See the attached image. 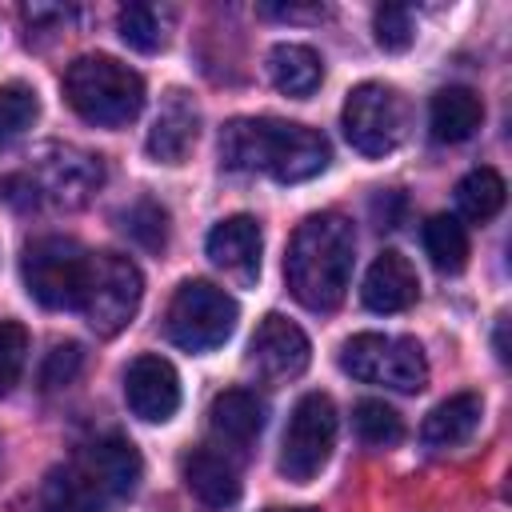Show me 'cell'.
Instances as JSON below:
<instances>
[{
    "mask_svg": "<svg viewBox=\"0 0 512 512\" xmlns=\"http://www.w3.org/2000/svg\"><path fill=\"white\" fill-rule=\"evenodd\" d=\"M220 160L236 172H264L280 184L312 180L328 168V140L296 120L276 116H240L220 132Z\"/></svg>",
    "mask_w": 512,
    "mask_h": 512,
    "instance_id": "obj_1",
    "label": "cell"
},
{
    "mask_svg": "<svg viewBox=\"0 0 512 512\" xmlns=\"http://www.w3.org/2000/svg\"><path fill=\"white\" fill-rule=\"evenodd\" d=\"M356 264V232L340 212H312L288 240L284 280L292 296L312 312H332L352 280Z\"/></svg>",
    "mask_w": 512,
    "mask_h": 512,
    "instance_id": "obj_2",
    "label": "cell"
},
{
    "mask_svg": "<svg viewBox=\"0 0 512 512\" xmlns=\"http://www.w3.org/2000/svg\"><path fill=\"white\" fill-rule=\"evenodd\" d=\"M64 96L72 112L96 128H120L144 108V80L112 56H80L64 72Z\"/></svg>",
    "mask_w": 512,
    "mask_h": 512,
    "instance_id": "obj_3",
    "label": "cell"
},
{
    "mask_svg": "<svg viewBox=\"0 0 512 512\" xmlns=\"http://www.w3.org/2000/svg\"><path fill=\"white\" fill-rule=\"evenodd\" d=\"M24 288L44 308H80L92 276V252L68 236H36L20 256Z\"/></svg>",
    "mask_w": 512,
    "mask_h": 512,
    "instance_id": "obj_4",
    "label": "cell"
},
{
    "mask_svg": "<svg viewBox=\"0 0 512 512\" xmlns=\"http://www.w3.org/2000/svg\"><path fill=\"white\" fill-rule=\"evenodd\" d=\"M104 180V168H100V156L92 152H80V148H44L40 160L4 180V192H24L20 208H36V204H60V208H76L84 204Z\"/></svg>",
    "mask_w": 512,
    "mask_h": 512,
    "instance_id": "obj_5",
    "label": "cell"
},
{
    "mask_svg": "<svg viewBox=\"0 0 512 512\" xmlns=\"http://www.w3.org/2000/svg\"><path fill=\"white\" fill-rule=\"evenodd\" d=\"M236 320H240V308L224 288H216L208 280H184L176 288V296L168 300L164 328L176 348L212 352L236 332Z\"/></svg>",
    "mask_w": 512,
    "mask_h": 512,
    "instance_id": "obj_6",
    "label": "cell"
},
{
    "mask_svg": "<svg viewBox=\"0 0 512 512\" xmlns=\"http://www.w3.org/2000/svg\"><path fill=\"white\" fill-rule=\"evenodd\" d=\"M340 368L352 380L384 384L396 392H420L428 384V360L424 348L412 336H380V332H356L340 348Z\"/></svg>",
    "mask_w": 512,
    "mask_h": 512,
    "instance_id": "obj_7",
    "label": "cell"
},
{
    "mask_svg": "<svg viewBox=\"0 0 512 512\" xmlns=\"http://www.w3.org/2000/svg\"><path fill=\"white\" fill-rule=\"evenodd\" d=\"M408 128V104L392 84L364 80L344 100V136L360 156H388Z\"/></svg>",
    "mask_w": 512,
    "mask_h": 512,
    "instance_id": "obj_8",
    "label": "cell"
},
{
    "mask_svg": "<svg viewBox=\"0 0 512 512\" xmlns=\"http://www.w3.org/2000/svg\"><path fill=\"white\" fill-rule=\"evenodd\" d=\"M332 444H336V404L324 392L300 396L280 440V472L292 484H308L328 464Z\"/></svg>",
    "mask_w": 512,
    "mask_h": 512,
    "instance_id": "obj_9",
    "label": "cell"
},
{
    "mask_svg": "<svg viewBox=\"0 0 512 512\" xmlns=\"http://www.w3.org/2000/svg\"><path fill=\"white\" fill-rule=\"evenodd\" d=\"M140 296H144V276L128 256H120V252H96L92 256V276H88V292L80 304L92 332L116 336L136 316Z\"/></svg>",
    "mask_w": 512,
    "mask_h": 512,
    "instance_id": "obj_10",
    "label": "cell"
},
{
    "mask_svg": "<svg viewBox=\"0 0 512 512\" xmlns=\"http://www.w3.org/2000/svg\"><path fill=\"white\" fill-rule=\"evenodd\" d=\"M308 360H312L308 336L288 316L268 312L248 340V364L268 380H292L308 368Z\"/></svg>",
    "mask_w": 512,
    "mask_h": 512,
    "instance_id": "obj_11",
    "label": "cell"
},
{
    "mask_svg": "<svg viewBox=\"0 0 512 512\" xmlns=\"http://www.w3.org/2000/svg\"><path fill=\"white\" fill-rule=\"evenodd\" d=\"M124 400L132 408V416L148 420V424H164L176 416L180 408V376L164 356H136L124 372Z\"/></svg>",
    "mask_w": 512,
    "mask_h": 512,
    "instance_id": "obj_12",
    "label": "cell"
},
{
    "mask_svg": "<svg viewBox=\"0 0 512 512\" xmlns=\"http://www.w3.org/2000/svg\"><path fill=\"white\" fill-rule=\"evenodd\" d=\"M76 464L112 496V500H124L140 488V476H144V460L136 452V444L128 436H100L92 444L80 448Z\"/></svg>",
    "mask_w": 512,
    "mask_h": 512,
    "instance_id": "obj_13",
    "label": "cell"
},
{
    "mask_svg": "<svg viewBox=\"0 0 512 512\" xmlns=\"http://www.w3.org/2000/svg\"><path fill=\"white\" fill-rule=\"evenodd\" d=\"M208 428H212V440H216L220 452L244 456L252 448V440L260 436V428H264V404L248 388H228L212 400Z\"/></svg>",
    "mask_w": 512,
    "mask_h": 512,
    "instance_id": "obj_14",
    "label": "cell"
},
{
    "mask_svg": "<svg viewBox=\"0 0 512 512\" xmlns=\"http://www.w3.org/2000/svg\"><path fill=\"white\" fill-rule=\"evenodd\" d=\"M416 296H420V276H416V268L408 264V256H400L396 248L380 252V256L372 260L368 276H364V288H360L364 308L392 316V312L412 308Z\"/></svg>",
    "mask_w": 512,
    "mask_h": 512,
    "instance_id": "obj_15",
    "label": "cell"
},
{
    "mask_svg": "<svg viewBox=\"0 0 512 512\" xmlns=\"http://www.w3.org/2000/svg\"><path fill=\"white\" fill-rule=\"evenodd\" d=\"M188 492L204 504V508H232L240 500V468L228 452L220 448H196L184 456L180 464Z\"/></svg>",
    "mask_w": 512,
    "mask_h": 512,
    "instance_id": "obj_16",
    "label": "cell"
},
{
    "mask_svg": "<svg viewBox=\"0 0 512 512\" xmlns=\"http://www.w3.org/2000/svg\"><path fill=\"white\" fill-rule=\"evenodd\" d=\"M196 132H200V112H196L192 96L172 88L156 112L152 132H148V156L160 164H180L188 156V148L196 144Z\"/></svg>",
    "mask_w": 512,
    "mask_h": 512,
    "instance_id": "obj_17",
    "label": "cell"
},
{
    "mask_svg": "<svg viewBox=\"0 0 512 512\" xmlns=\"http://www.w3.org/2000/svg\"><path fill=\"white\" fill-rule=\"evenodd\" d=\"M208 256L216 268L232 272L236 280H256L260 272V248H264V236H260V224L252 216H228L220 220L212 232H208Z\"/></svg>",
    "mask_w": 512,
    "mask_h": 512,
    "instance_id": "obj_18",
    "label": "cell"
},
{
    "mask_svg": "<svg viewBox=\"0 0 512 512\" xmlns=\"http://www.w3.org/2000/svg\"><path fill=\"white\" fill-rule=\"evenodd\" d=\"M112 496L72 460L44 476L40 484V512H112Z\"/></svg>",
    "mask_w": 512,
    "mask_h": 512,
    "instance_id": "obj_19",
    "label": "cell"
},
{
    "mask_svg": "<svg viewBox=\"0 0 512 512\" xmlns=\"http://www.w3.org/2000/svg\"><path fill=\"white\" fill-rule=\"evenodd\" d=\"M484 120V104L472 88H440L428 104V128L432 140L440 144H460L468 140Z\"/></svg>",
    "mask_w": 512,
    "mask_h": 512,
    "instance_id": "obj_20",
    "label": "cell"
},
{
    "mask_svg": "<svg viewBox=\"0 0 512 512\" xmlns=\"http://www.w3.org/2000/svg\"><path fill=\"white\" fill-rule=\"evenodd\" d=\"M480 416H484V400H480L476 392H456V396L440 400V404L424 416L420 436H424V444H432V448H456V444H464V440L476 432Z\"/></svg>",
    "mask_w": 512,
    "mask_h": 512,
    "instance_id": "obj_21",
    "label": "cell"
},
{
    "mask_svg": "<svg viewBox=\"0 0 512 512\" xmlns=\"http://www.w3.org/2000/svg\"><path fill=\"white\" fill-rule=\"evenodd\" d=\"M268 76H272V84H276L280 92L304 100V96H312V92L320 88V80H324V60H320L308 44H276V48L268 52Z\"/></svg>",
    "mask_w": 512,
    "mask_h": 512,
    "instance_id": "obj_22",
    "label": "cell"
},
{
    "mask_svg": "<svg viewBox=\"0 0 512 512\" xmlns=\"http://www.w3.org/2000/svg\"><path fill=\"white\" fill-rule=\"evenodd\" d=\"M120 40L136 52H160L168 44V28H172V12L156 8V4H128L116 16Z\"/></svg>",
    "mask_w": 512,
    "mask_h": 512,
    "instance_id": "obj_23",
    "label": "cell"
},
{
    "mask_svg": "<svg viewBox=\"0 0 512 512\" xmlns=\"http://www.w3.org/2000/svg\"><path fill=\"white\" fill-rule=\"evenodd\" d=\"M424 252L440 272H460L468 264V232L456 216L440 212L424 224Z\"/></svg>",
    "mask_w": 512,
    "mask_h": 512,
    "instance_id": "obj_24",
    "label": "cell"
},
{
    "mask_svg": "<svg viewBox=\"0 0 512 512\" xmlns=\"http://www.w3.org/2000/svg\"><path fill=\"white\" fill-rule=\"evenodd\" d=\"M456 208L468 220H492L504 208V176L496 168H472L460 184H456Z\"/></svg>",
    "mask_w": 512,
    "mask_h": 512,
    "instance_id": "obj_25",
    "label": "cell"
},
{
    "mask_svg": "<svg viewBox=\"0 0 512 512\" xmlns=\"http://www.w3.org/2000/svg\"><path fill=\"white\" fill-rule=\"evenodd\" d=\"M352 416H356V432H360V440L372 444V448H392V444L404 436V420H400V412H396L392 404H384V400H360Z\"/></svg>",
    "mask_w": 512,
    "mask_h": 512,
    "instance_id": "obj_26",
    "label": "cell"
},
{
    "mask_svg": "<svg viewBox=\"0 0 512 512\" xmlns=\"http://www.w3.org/2000/svg\"><path fill=\"white\" fill-rule=\"evenodd\" d=\"M36 116H40L36 88H28V84H20V80L0 84V140H12V136H20L24 128H32Z\"/></svg>",
    "mask_w": 512,
    "mask_h": 512,
    "instance_id": "obj_27",
    "label": "cell"
},
{
    "mask_svg": "<svg viewBox=\"0 0 512 512\" xmlns=\"http://www.w3.org/2000/svg\"><path fill=\"white\" fill-rule=\"evenodd\" d=\"M120 228L140 244V248H164L168 240V212L156 200H136L132 208L120 212Z\"/></svg>",
    "mask_w": 512,
    "mask_h": 512,
    "instance_id": "obj_28",
    "label": "cell"
},
{
    "mask_svg": "<svg viewBox=\"0 0 512 512\" xmlns=\"http://www.w3.org/2000/svg\"><path fill=\"white\" fill-rule=\"evenodd\" d=\"M28 360V332L16 320H0V396L12 392Z\"/></svg>",
    "mask_w": 512,
    "mask_h": 512,
    "instance_id": "obj_29",
    "label": "cell"
},
{
    "mask_svg": "<svg viewBox=\"0 0 512 512\" xmlns=\"http://www.w3.org/2000/svg\"><path fill=\"white\" fill-rule=\"evenodd\" d=\"M372 28H376V44H380L384 52H404V48L416 40V24H412V12H408L404 4H384V8H376Z\"/></svg>",
    "mask_w": 512,
    "mask_h": 512,
    "instance_id": "obj_30",
    "label": "cell"
},
{
    "mask_svg": "<svg viewBox=\"0 0 512 512\" xmlns=\"http://www.w3.org/2000/svg\"><path fill=\"white\" fill-rule=\"evenodd\" d=\"M76 372H80V344L68 340V344H56V348L48 352L40 380H44V388H60V384H72Z\"/></svg>",
    "mask_w": 512,
    "mask_h": 512,
    "instance_id": "obj_31",
    "label": "cell"
},
{
    "mask_svg": "<svg viewBox=\"0 0 512 512\" xmlns=\"http://www.w3.org/2000/svg\"><path fill=\"white\" fill-rule=\"evenodd\" d=\"M268 512H316V508H268Z\"/></svg>",
    "mask_w": 512,
    "mask_h": 512,
    "instance_id": "obj_32",
    "label": "cell"
},
{
    "mask_svg": "<svg viewBox=\"0 0 512 512\" xmlns=\"http://www.w3.org/2000/svg\"><path fill=\"white\" fill-rule=\"evenodd\" d=\"M0 464H4V444H0Z\"/></svg>",
    "mask_w": 512,
    "mask_h": 512,
    "instance_id": "obj_33",
    "label": "cell"
}]
</instances>
